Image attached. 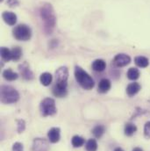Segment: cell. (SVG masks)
<instances>
[{"instance_id":"6da1fadb","label":"cell","mask_w":150,"mask_h":151,"mask_svg":"<svg viewBox=\"0 0 150 151\" xmlns=\"http://www.w3.org/2000/svg\"><path fill=\"white\" fill-rule=\"evenodd\" d=\"M40 17L44 22V30L46 33L50 34L52 33L53 29L55 27L56 18L55 14L54 8L50 4H45L41 6L39 10Z\"/></svg>"},{"instance_id":"7a4b0ae2","label":"cell","mask_w":150,"mask_h":151,"mask_svg":"<svg viewBox=\"0 0 150 151\" xmlns=\"http://www.w3.org/2000/svg\"><path fill=\"white\" fill-rule=\"evenodd\" d=\"M75 77L76 82L84 90L90 91L95 85V82H94L93 78L85 70H83L82 68L77 67V66L75 68Z\"/></svg>"},{"instance_id":"3957f363","label":"cell","mask_w":150,"mask_h":151,"mask_svg":"<svg viewBox=\"0 0 150 151\" xmlns=\"http://www.w3.org/2000/svg\"><path fill=\"white\" fill-rule=\"evenodd\" d=\"M1 101L4 104H13L19 99V92L10 85H3L0 91Z\"/></svg>"},{"instance_id":"277c9868","label":"cell","mask_w":150,"mask_h":151,"mask_svg":"<svg viewBox=\"0 0 150 151\" xmlns=\"http://www.w3.org/2000/svg\"><path fill=\"white\" fill-rule=\"evenodd\" d=\"M13 36L18 40H22V41H27L29 40L32 36V30L31 28L24 24L18 25L15 27L12 30Z\"/></svg>"},{"instance_id":"5b68a950","label":"cell","mask_w":150,"mask_h":151,"mask_svg":"<svg viewBox=\"0 0 150 151\" xmlns=\"http://www.w3.org/2000/svg\"><path fill=\"white\" fill-rule=\"evenodd\" d=\"M40 112H41V114L45 117L52 116L55 114L57 110H56L55 100L50 98H47L43 99L40 103Z\"/></svg>"},{"instance_id":"8992f818","label":"cell","mask_w":150,"mask_h":151,"mask_svg":"<svg viewBox=\"0 0 150 151\" xmlns=\"http://www.w3.org/2000/svg\"><path fill=\"white\" fill-rule=\"evenodd\" d=\"M67 87H68V83H57L56 82L55 85L54 86V88L52 90V92L57 98H64L68 94Z\"/></svg>"},{"instance_id":"52a82bcc","label":"cell","mask_w":150,"mask_h":151,"mask_svg":"<svg viewBox=\"0 0 150 151\" xmlns=\"http://www.w3.org/2000/svg\"><path fill=\"white\" fill-rule=\"evenodd\" d=\"M130 62H131V58L129 55H127L126 54H118L114 57L113 63L116 67L121 68L128 65Z\"/></svg>"},{"instance_id":"ba28073f","label":"cell","mask_w":150,"mask_h":151,"mask_svg":"<svg viewBox=\"0 0 150 151\" xmlns=\"http://www.w3.org/2000/svg\"><path fill=\"white\" fill-rule=\"evenodd\" d=\"M56 82L57 83H68V77H69V70L66 67H61L59 68L56 72Z\"/></svg>"},{"instance_id":"9c48e42d","label":"cell","mask_w":150,"mask_h":151,"mask_svg":"<svg viewBox=\"0 0 150 151\" xmlns=\"http://www.w3.org/2000/svg\"><path fill=\"white\" fill-rule=\"evenodd\" d=\"M49 146L45 139L37 138L34 141L33 150L34 151H48Z\"/></svg>"},{"instance_id":"30bf717a","label":"cell","mask_w":150,"mask_h":151,"mask_svg":"<svg viewBox=\"0 0 150 151\" xmlns=\"http://www.w3.org/2000/svg\"><path fill=\"white\" fill-rule=\"evenodd\" d=\"M60 128L59 127H52L48 133H47V137L50 142L52 143H56L60 141L61 134H60Z\"/></svg>"},{"instance_id":"8fae6325","label":"cell","mask_w":150,"mask_h":151,"mask_svg":"<svg viewBox=\"0 0 150 151\" xmlns=\"http://www.w3.org/2000/svg\"><path fill=\"white\" fill-rule=\"evenodd\" d=\"M2 18L9 26H14L17 22V15L12 12H4L2 14Z\"/></svg>"},{"instance_id":"7c38bea8","label":"cell","mask_w":150,"mask_h":151,"mask_svg":"<svg viewBox=\"0 0 150 151\" xmlns=\"http://www.w3.org/2000/svg\"><path fill=\"white\" fill-rule=\"evenodd\" d=\"M141 89V86L139 83H131L127 85L126 87V93L129 97H133L136 95Z\"/></svg>"},{"instance_id":"4fadbf2b","label":"cell","mask_w":150,"mask_h":151,"mask_svg":"<svg viewBox=\"0 0 150 151\" xmlns=\"http://www.w3.org/2000/svg\"><path fill=\"white\" fill-rule=\"evenodd\" d=\"M19 71H20L22 76L27 80H31V79L34 78V74H33V72L31 71V70L29 69V67H28V65L27 63H24V64L19 66Z\"/></svg>"},{"instance_id":"5bb4252c","label":"cell","mask_w":150,"mask_h":151,"mask_svg":"<svg viewBox=\"0 0 150 151\" xmlns=\"http://www.w3.org/2000/svg\"><path fill=\"white\" fill-rule=\"evenodd\" d=\"M111 86H112V84H111L110 80H108L106 78H103L100 80V82L98 83V92L106 93L111 89Z\"/></svg>"},{"instance_id":"9a60e30c","label":"cell","mask_w":150,"mask_h":151,"mask_svg":"<svg viewBox=\"0 0 150 151\" xmlns=\"http://www.w3.org/2000/svg\"><path fill=\"white\" fill-rule=\"evenodd\" d=\"M92 69L97 72H102L106 69V63L102 59H97L92 63Z\"/></svg>"},{"instance_id":"2e32d148","label":"cell","mask_w":150,"mask_h":151,"mask_svg":"<svg viewBox=\"0 0 150 151\" xmlns=\"http://www.w3.org/2000/svg\"><path fill=\"white\" fill-rule=\"evenodd\" d=\"M134 63L135 64L140 67V68H147L149 64V61L146 56L143 55H139L134 58Z\"/></svg>"},{"instance_id":"e0dca14e","label":"cell","mask_w":150,"mask_h":151,"mask_svg":"<svg viewBox=\"0 0 150 151\" xmlns=\"http://www.w3.org/2000/svg\"><path fill=\"white\" fill-rule=\"evenodd\" d=\"M52 80H53V76L51 75L50 73H48V72L42 73L39 76V81H40L41 84L44 85V86L50 85V83H52Z\"/></svg>"},{"instance_id":"ac0fdd59","label":"cell","mask_w":150,"mask_h":151,"mask_svg":"<svg viewBox=\"0 0 150 151\" xmlns=\"http://www.w3.org/2000/svg\"><path fill=\"white\" fill-rule=\"evenodd\" d=\"M3 76L7 81H14V80H16L19 77V75L17 73H15L14 71H12L11 69H8V70H4Z\"/></svg>"},{"instance_id":"d6986e66","label":"cell","mask_w":150,"mask_h":151,"mask_svg":"<svg viewBox=\"0 0 150 151\" xmlns=\"http://www.w3.org/2000/svg\"><path fill=\"white\" fill-rule=\"evenodd\" d=\"M136 131H137V127L133 123H127L125 126L124 132H125V134L126 136H132Z\"/></svg>"},{"instance_id":"ffe728a7","label":"cell","mask_w":150,"mask_h":151,"mask_svg":"<svg viewBox=\"0 0 150 151\" xmlns=\"http://www.w3.org/2000/svg\"><path fill=\"white\" fill-rule=\"evenodd\" d=\"M106 132V127L102 125H98L92 129V134L96 138H101Z\"/></svg>"},{"instance_id":"44dd1931","label":"cell","mask_w":150,"mask_h":151,"mask_svg":"<svg viewBox=\"0 0 150 151\" xmlns=\"http://www.w3.org/2000/svg\"><path fill=\"white\" fill-rule=\"evenodd\" d=\"M140 76H141L140 70L136 68H130L127 71V77L130 80L135 81L140 77Z\"/></svg>"},{"instance_id":"7402d4cb","label":"cell","mask_w":150,"mask_h":151,"mask_svg":"<svg viewBox=\"0 0 150 151\" xmlns=\"http://www.w3.org/2000/svg\"><path fill=\"white\" fill-rule=\"evenodd\" d=\"M71 143L74 148H80V147L83 146V144L85 143V141L83 137H81L79 135H75V136H73V138L71 140Z\"/></svg>"},{"instance_id":"603a6c76","label":"cell","mask_w":150,"mask_h":151,"mask_svg":"<svg viewBox=\"0 0 150 151\" xmlns=\"http://www.w3.org/2000/svg\"><path fill=\"white\" fill-rule=\"evenodd\" d=\"M1 57L4 61L9 62L11 60V51L7 47H1Z\"/></svg>"},{"instance_id":"cb8c5ba5","label":"cell","mask_w":150,"mask_h":151,"mask_svg":"<svg viewBox=\"0 0 150 151\" xmlns=\"http://www.w3.org/2000/svg\"><path fill=\"white\" fill-rule=\"evenodd\" d=\"M11 60L13 61H18L21 58L22 56V50L19 47H15L11 50Z\"/></svg>"},{"instance_id":"d4e9b609","label":"cell","mask_w":150,"mask_h":151,"mask_svg":"<svg viewBox=\"0 0 150 151\" xmlns=\"http://www.w3.org/2000/svg\"><path fill=\"white\" fill-rule=\"evenodd\" d=\"M85 149L87 151H97L98 150V143L95 139H90L87 141L85 144Z\"/></svg>"},{"instance_id":"484cf974","label":"cell","mask_w":150,"mask_h":151,"mask_svg":"<svg viewBox=\"0 0 150 151\" xmlns=\"http://www.w3.org/2000/svg\"><path fill=\"white\" fill-rule=\"evenodd\" d=\"M144 136L150 139V121L147 122L144 126Z\"/></svg>"},{"instance_id":"4316f807","label":"cell","mask_w":150,"mask_h":151,"mask_svg":"<svg viewBox=\"0 0 150 151\" xmlns=\"http://www.w3.org/2000/svg\"><path fill=\"white\" fill-rule=\"evenodd\" d=\"M12 150L13 151H24L23 144L20 142H15L12 146Z\"/></svg>"},{"instance_id":"83f0119b","label":"cell","mask_w":150,"mask_h":151,"mask_svg":"<svg viewBox=\"0 0 150 151\" xmlns=\"http://www.w3.org/2000/svg\"><path fill=\"white\" fill-rule=\"evenodd\" d=\"M25 121L24 120H22V119H20V120H19V123H18V131H19V133H22L24 130H25Z\"/></svg>"},{"instance_id":"f1b7e54d","label":"cell","mask_w":150,"mask_h":151,"mask_svg":"<svg viewBox=\"0 0 150 151\" xmlns=\"http://www.w3.org/2000/svg\"><path fill=\"white\" fill-rule=\"evenodd\" d=\"M7 4L10 7H14V6L19 5V2L18 0H7Z\"/></svg>"},{"instance_id":"f546056e","label":"cell","mask_w":150,"mask_h":151,"mask_svg":"<svg viewBox=\"0 0 150 151\" xmlns=\"http://www.w3.org/2000/svg\"><path fill=\"white\" fill-rule=\"evenodd\" d=\"M133 151H143L141 148H134L133 150Z\"/></svg>"},{"instance_id":"4dcf8cb0","label":"cell","mask_w":150,"mask_h":151,"mask_svg":"<svg viewBox=\"0 0 150 151\" xmlns=\"http://www.w3.org/2000/svg\"><path fill=\"white\" fill-rule=\"evenodd\" d=\"M114 151H124L121 148H117V149H115L114 150Z\"/></svg>"},{"instance_id":"1f68e13d","label":"cell","mask_w":150,"mask_h":151,"mask_svg":"<svg viewBox=\"0 0 150 151\" xmlns=\"http://www.w3.org/2000/svg\"><path fill=\"white\" fill-rule=\"evenodd\" d=\"M1 1H3V0H1Z\"/></svg>"}]
</instances>
